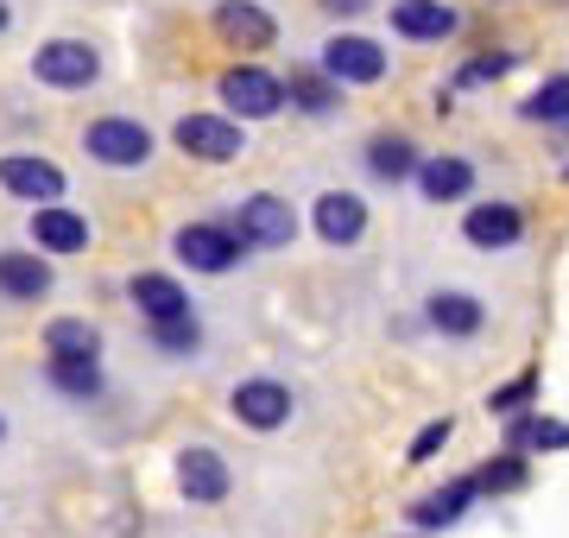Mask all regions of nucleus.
Returning <instances> with one entry per match:
<instances>
[{"label": "nucleus", "mask_w": 569, "mask_h": 538, "mask_svg": "<svg viewBox=\"0 0 569 538\" xmlns=\"http://www.w3.org/2000/svg\"><path fill=\"white\" fill-rule=\"evenodd\" d=\"M291 387L284 380H241L234 393H228V412L241 418L247 431H279V425H291Z\"/></svg>", "instance_id": "11"}, {"label": "nucleus", "mask_w": 569, "mask_h": 538, "mask_svg": "<svg viewBox=\"0 0 569 538\" xmlns=\"http://www.w3.org/2000/svg\"><path fill=\"white\" fill-rule=\"evenodd\" d=\"M387 20H392V32L411 39V44H443V39L462 32V13H456L449 0H392Z\"/></svg>", "instance_id": "12"}, {"label": "nucleus", "mask_w": 569, "mask_h": 538, "mask_svg": "<svg viewBox=\"0 0 569 538\" xmlns=\"http://www.w3.org/2000/svg\"><path fill=\"white\" fill-rule=\"evenodd\" d=\"M216 32H222L234 51H272L279 20L266 13L260 0H222V7H216Z\"/></svg>", "instance_id": "14"}, {"label": "nucleus", "mask_w": 569, "mask_h": 538, "mask_svg": "<svg viewBox=\"0 0 569 538\" xmlns=\"http://www.w3.org/2000/svg\"><path fill=\"white\" fill-rule=\"evenodd\" d=\"M0 444H7V418H0Z\"/></svg>", "instance_id": "34"}, {"label": "nucleus", "mask_w": 569, "mask_h": 538, "mask_svg": "<svg viewBox=\"0 0 569 538\" xmlns=\"http://www.w3.org/2000/svg\"><path fill=\"white\" fill-rule=\"evenodd\" d=\"M317 7H323V13H336V20H355V13H367V7H373V0H317Z\"/></svg>", "instance_id": "32"}, {"label": "nucleus", "mask_w": 569, "mask_h": 538, "mask_svg": "<svg viewBox=\"0 0 569 538\" xmlns=\"http://www.w3.org/2000/svg\"><path fill=\"white\" fill-rule=\"evenodd\" d=\"M7 26H13V7H7V0H0V32H7Z\"/></svg>", "instance_id": "33"}, {"label": "nucleus", "mask_w": 569, "mask_h": 538, "mask_svg": "<svg viewBox=\"0 0 569 538\" xmlns=\"http://www.w3.org/2000/svg\"><path fill=\"white\" fill-rule=\"evenodd\" d=\"M32 83L63 89V96L96 89L102 83V51H96L89 39H44L39 51H32Z\"/></svg>", "instance_id": "2"}, {"label": "nucleus", "mask_w": 569, "mask_h": 538, "mask_svg": "<svg viewBox=\"0 0 569 538\" xmlns=\"http://www.w3.org/2000/svg\"><path fill=\"white\" fill-rule=\"evenodd\" d=\"M336 77L342 89H367V83H387V70H392V58L380 51L373 39H361V32H336V39L323 44V58H317Z\"/></svg>", "instance_id": "7"}, {"label": "nucleus", "mask_w": 569, "mask_h": 538, "mask_svg": "<svg viewBox=\"0 0 569 538\" xmlns=\"http://www.w3.org/2000/svg\"><path fill=\"white\" fill-rule=\"evenodd\" d=\"M0 190L20 197V203H58L70 185L44 152H0Z\"/></svg>", "instance_id": "8"}, {"label": "nucleus", "mask_w": 569, "mask_h": 538, "mask_svg": "<svg viewBox=\"0 0 569 538\" xmlns=\"http://www.w3.org/2000/svg\"><path fill=\"white\" fill-rule=\"evenodd\" d=\"M475 495H481V481L462 476V481H449V488H437V495H425L406 519L418 526V532H443V526H456V519H462L468 507H475Z\"/></svg>", "instance_id": "21"}, {"label": "nucleus", "mask_w": 569, "mask_h": 538, "mask_svg": "<svg viewBox=\"0 0 569 538\" xmlns=\"http://www.w3.org/2000/svg\"><path fill=\"white\" fill-rule=\"evenodd\" d=\"M216 96H222V108L241 114V121H272L284 108V77H272L260 63H234V70H222Z\"/></svg>", "instance_id": "4"}, {"label": "nucleus", "mask_w": 569, "mask_h": 538, "mask_svg": "<svg viewBox=\"0 0 569 538\" xmlns=\"http://www.w3.org/2000/svg\"><path fill=\"white\" fill-rule=\"evenodd\" d=\"M531 399H538V368H526L519 380H507V387H493V393H488V412H493V418L531 412Z\"/></svg>", "instance_id": "28"}, {"label": "nucleus", "mask_w": 569, "mask_h": 538, "mask_svg": "<svg viewBox=\"0 0 569 538\" xmlns=\"http://www.w3.org/2000/svg\"><path fill=\"white\" fill-rule=\"evenodd\" d=\"M462 235H468V248H481V253H507L526 241V209L519 203H468L462 216Z\"/></svg>", "instance_id": "10"}, {"label": "nucleus", "mask_w": 569, "mask_h": 538, "mask_svg": "<svg viewBox=\"0 0 569 538\" xmlns=\"http://www.w3.org/2000/svg\"><path fill=\"white\" fill-rule=\"evenodd\" d=\"M449 437H456V418H430L425 431L411 437V450H406V462H430V456L443 450Z\"/></svg>", "instance_id": "31"}, {"label": "nucleus", "mask_w": 569, "mask_h": 538, "mask_svg": "<svg viewBox=\"0 0 569 538\" xmlns=\"http://www.w3.org/2000/svg\"><path fill=\"white\" fill-rule=\"evenodd\" d=\"M228 488H234V476H228L222 450H209V444L178 450V495L190 500V507H216V500H228Z\"/></svg>", "instance_id": "9"}, {"label": "nucleus", "mask_w": 569, "mask_h": 538, "mask_svg": "<svg viewBox=\"0 0 569 538\" xmlns=\"http://www.w3.org/2000/svg\"><path fill=\"white\" fill-rule=\"evenodd\" d=\"M418 190H425V203H462L468 190H475V166H468L462 152H430L418 159Z\"/></svg>", "instance_id": "18"}, {"label": "nucleus", "mask_w": 569, "mask_h": 538, "mask_svg": "<svg viewBox=\"0 0 569 538\" xmlns=\"http://www.w3.org/2000/svg\"><path fill=\"white\" fill-rule=\"evenodd\" d=\"M32 248L39 253H82L89 248V216H77V209L63 203H39L32 209Z\"/></svg>", "instance_id": "15"}, {"label": "nucleus", "mask_w": 569, "mask_h": 538, "mask_svg": "<svg viewBox=\"0 0 569 538\" xmlns=\"http://www.w3.org/2000/svg\"><path fill=\"white\" fill-rule=\"evenodd\" d=\"M284 102L298 108V114H310V121H323V114L342 108V83L329 77L323 63H291V77H284Z\"/></svg>", "instance_id": "17"}, {"label": "nucleus", "mask_w": 569, "mask_h": 538, "mask_svg": "<svg viewBox=\"0 0 569 538\" xmlns=\"http://www.w3.org/2000/svg\"><path fill=\"white\" fill-rule=\"evenodd\" d=\"M127 298L140 305L146 323H171V317H190V291H183L171 272H133V279H127Z\"/></svg>", "instance_id": "19"}, {"label": "nucleus", "mask_w": 569, "mask_h": 538, "mask_svg": "<svg viewBox=\"0 0 569 538\" xmlns=\"http://www.w3.org/2000/svg\"><path fill=\"white\" fill-rule=\"evenodd\" d=\"M481 495H519V488H526L531 481V469H526V450H507V456H493L488 469H481Z\"/></svg>", "instance_id": "27"}, {"label": "nucleus", "mask_w": 569, "mask_h": 538, "mask_svg": "<svg viewBox=\"0 0 569 538\" xmlns=\"http://www.w3.org/2000/svg\"><path fill=\"white\" fill-rule=\"evenodd\" d=\"M367 171L387 178V185H406L411 171H418V146H411L406 133H373V140H367Z\"/></svg>", "instance_id": "24"}, {"label": "nucleus", "mask_w": 569, "mask_h": 538, "mask_svg": "<svg viewBox=\"0 0 569 538\" xmlns=\"http://www.w3.org/2000/svg\"><path fill=\"white\" fill-rule=\"evenodd\" d=\"M44 373H51V387L70 393V399L102 393V355H44Z\"/></svg>", "instance_id": "22"}, {"label": "nucleus", "mask_w": 569, "mask_h": 538, "mask_svg": "<svg viewBox=\"0 0 569 538\" xmlns=\"http://www.w3.org/2000/svg\"><path fill=\"white\" fill-rule=\"evenodd\" d=\"M51 253H32V248H0V298L7 305H39L51 298Z\"/></svg>", "instance_id": "13"}, {"label": "nucleus", "mask_w": 569, "mask_h": 538, "mask_svg": "<svg viewBox=\"0 0 569 538\" xmlns=\"http://www.w3.org/2000/svg\"><path fill=\"white\" fill-rule=\"evenodd\" d=\"M171 140H178V152L197 159V166H228V159L247 152V133H241L234 114H178Z\"/></svg>", "instance_id": "3"}, {"label": "nucleus", "mask_w": 569, "mask_h": 538, "mask_svg": "<svg viewBox=\"0 0 569 538\" xmlns=\"http://www.w3.org/2000/svg\"><path fill=\"white\" fill-rule=\"evenodd\" d=\"M82 152L102 171H140L152 159V127L133 121V114H96L82 127Z\"/></svg>", "instance_id": "1"}, {"label": "nucleus", "mask_w": 569, "mask_h": 538, "mask_svg": "<svg viewBox=\"0 0 569 538\" xmlns=\"http://www.w3.org/2000/svg\"><path fill=\"white\" fill-rule=\"evenodd\" d=\"M519 114H526V121H545V127H569V77H545V83L519 102Z\"/></svg>", "instance_id": "26"}, {"label": "nucleus", "mask_w": 569, "mask_h": 538, "mask_svg": "<svg viewBox=\"0 0 569 538\" xmlns=\"http://www.w3.org/2000/svg\"><path fill=\"white\" fill-rule=\"evenodd\" d=\"M228 228L241 235V248H291L298 216H291V203H284V197H272V190H253V197H241V203H234Z\"/></svg>", "instance_id": "5"}, {"label": "nucleus", "mask_w": 569, "mask_h": 538, "mask_svg": "<svg viewBox=\"0 0 569 538\" xmlns=\"http://www.w3.org/2000/svg\"><path fill=\"white\" fill-rule=\"evenodd\" d=\"M146 330H152V342H159L164 355H190L197 342H203L197 317H171V323H146Z\"/></svg>", "instance_id": "29"}, {"label": "nucleus", "mask_w": 569, "mask_h": 538, "mask_svg": "<svg viewBox=\"0 0 569 538\" xmlns=\"http://www.w3.org/2000/svg\"><path fill=\"white\" fill-rule=\"evenodd\" d=\"M512 70V51H488V58H468L462 70H456V89H475V83H500Z\"/></svg>", "instance_id": "30"}, {"label": "nucleus", "mask_w": 569, "mask_h": 538, "mask_svg": "<svg viewBox=\"0 0 569 538\" xmlns=\"http://www.w3.org/2000/svg\"><path fill=\"white\" fill-rule=\"evenodd\" d=\"M317 235H323L329 248H355L367 235V203L355 190H323L317 197Z\"/></svg>", "instance_id": "20"}, {"label": "nucleus", "mask_w": 569, "mask_h": 538, "mask_svg": "<svg viewBox=\"0 0 569 538\" xmlns=\"http://www.w3.org/2000/svg\"><path fill=\"white\" fill-rule=\"evenodd\" d=\"M507 450H569V425L563 418H545V412H512Z\"/></svg>", "instance_id": "23"}, {"label": "nucleus", "mask_w": 569, "mask_h": 538, "mask_svg": "<svg viewBox=\"0 0 569 538\" xmlns=\"http://www.w3.org/2000/svg\"><path fill=\"white\" fill-rule=\"evenodd\" d=\"M171 253H178L190 272H234L247 248L228 222H183L178 235H171Z\"/></svg>", "instance_id": "6"}, {"label": "nucleus", "mask_w": 569, "mask_h": 538, "mask_svg": "<svg viewBox=\"0 0 569 538\" xmlns=\"http://www.w3.org/2000/svg\"><path fill=\"white\" fill-rule=\"evenodd\" d=\"M425 323L437 336H449V342H468V336L488 330V305H481L475 291H437L425 305Z\"/></svg>", "instance_id": "16"}, {"label": "nucleus", "mask_w": 569, "mask_h": 538, "mask_svg": "<svg viewBox=\"0 0 569 538\" xmlns=\"http://www.w3.org/2000/svg\"><path fill=\"white\" fill-rule=\"evenodd\" d=\"M44 355H102V330L89 317H51L44 323Z\"/></svg>", "instance_id": "25"}]
</instances>
